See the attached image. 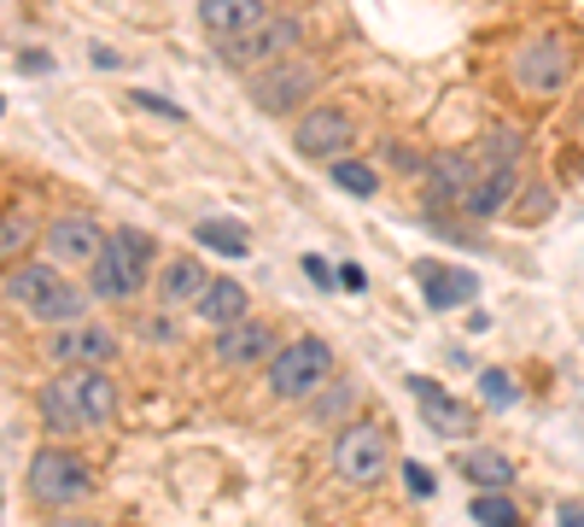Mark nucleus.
Listing matches in <instances>:
<instances>
[{
	"instance_id": "nucleus-1",
	"label": "nucleus",
	"mask_w": 584,
	"mask_h": 527,
	"mask_svg": "<svg viewBox=\"0 0 584 527\" xmlns=\"http://www.w3.org/2000/svg\"><path fill=\"white\" fill-rule=\"evenodd\" d=\"M7 306L35 317V322H48V329H71V322H82L88 299H82L53 264H12L7 270Z\"/></svg>"
},
{
	"instance_id": "nucleus-2",
	"label": "nucleus",
	"mask_w": 584,
	"mask_h": 527,
	"mask_svg": "<svg viewBox=\"0 0 584 527\" xmlns=\"http://www.w3.org/2000/svg\"><path fill=\"white\" fill-rule=\"evenodd\" d=\"M153 264H158L153 240H146L140 229H117V235L106 240V252H100V264L88 270V288H94V299H112V306H123V299H135V293L146 288Z\"/></svg>"
},
{
	"instance_id": "nucleus-3",
	"label": "nucleus",
	"mask_w": 584,
	"mask_h": 527,
	"mask_svg": "<svg viewBox=\"0 0 584 527\" xmlns=\"http://www.w3.org/2000/svg\"><path fill=\"white\" fill-rule=\"evenodd\" d=\"M333 381V347L322 334H304L269 358V393L286 404H310Z\"/></svg>"
},
{
	"instance_id": "nucleus-4",
	"label": "nucleus",
	"mask_w": 584,
	"mask_h": 527,
	"mask_svg": "<svg viewBox=\"0 0 584 527\" xmlns=\"http://www.w3.org/2000/svg\"><path fill=\"white\" fill-rule=\"evenodd\" d=\"M30 498L48 510H71V504L94 498V469L82 463L65 440H53L48 452L30 457Z\"/></svg>"
},
{
	"instance_id": "nucleus-5",
	"label": "nucleus",
	"mask_w": 584,
	"mask_h": 527,
	"mask_svg": "<svg viewBox=\"0 0 584 527\" xmlns=\"http://www.w3.org/2000/svg\"><path fill=\"white\" fill-rule=\"evenodd\" d=\"M509 76H514V89L520 94H538V100H550L567 89V76H573V53L561 35H532V42H520L514 59H509Z\"/></svg>"
},
{
	"instance_id": "nucleus-6",
	"label": "nucleus",
	"mask_w": 584,
	"mask_h": 527,
	"mask_svg": "<svg viewBox=\"0 0 584 527\" xmlns=\"http://www.w3.org/2000/svg\"><path fill=\"white\" fill-rule=\"evenodd\" d=\"M333 469L351 486H374L392 469V440L380 422H345L340 440H333Z\"/></svg>"
},
{
	"instance_id": "nucleus-7",
	"label": "nucleus",
	"mask_w": 584,
	"mask_h": 527,
	"mask_svg": "<svg viewBox=\"0 0 584 527\" xmlns=\"http://www.w3.org/2000/svg\"><path fill=\"white\" fill-rule=\"evenodd\" d=\"M310 94H316V65H299V59H275L252 76V100L263 112H299Z\"/></svg>"
},
{
	"instance_id": "nucleus-8",
	"label": "nucleus",
	"mask_w": 584,
	"mask_h": 527,
	"mask_svg": "<svg viewBox=\"0 0 584 527\" xmlns=\"http://www.w3.org/2000/svg\"><path fill=\"white\" fill-rule=\"evenodd\" d=\"M48 358L65 363V370H106L117 358V340H112V329H100V322H71V329H59L48 340Z\"/></svg>"
},
{
	"instance_id": "nucleus-9",
	"label": "nucleus",
	"mask_w": 584,
	"mask_h": 527,
	"mask_svg": "<svg viewBox=\"0 0 584 527\" xmlns=\"http://www.w3.org/2000/svg\"><path fill=\"white\" fill-rule=\"evenodd\" d=\"M409 393L421 399V422H427L432 434H445V440H473L479 416H473L456 393H445V388H438V381H427V375H409Z\"/></svg>"
},
{
	"instance_id": "nucleus-10",
	"label": "nucleus",
	"mask_w": 584,
	"mask_h": 527,
	"mask_svg": "<svg viewBox=\"0 0 584 527\" xmlns=\"http://www.w3.org/2000/svg\"><path fill=\"white\" fill-rule=\"evenodd\" d=\"M106 240L112 235H100V223L94 217H59L53 229H48V258L53 264H82V270H94L100 252H106Z\"/></svg>"
},
{
	"instance_id": "nucleus-11",
	"label": "nucleus",
	"mask_w": 584,
	"mask_h": 527,
	"mask_svg": "<svg viewBox=\"0 0 584 527\" xmlns=\"http://www.w3.org/2000/svg\"><path fill=\"white\" fill-rule=\"evenodd\" d=\"M351 135H357V124H351L340 106H316V112H304L299 130H292V147L304 158H340L351 147Z\"/></svg>"
},
{
	"instance_id": "nucleus-12",
	"label": "nucleus",
	"mask_w": 584,
	"mask_h": 527,
	"mask_svg": "<svg viewBox=\"0 0 584 527\" xmlns=\"http://www.w3.org/2000/svg\"><path fill=\"white\" fill-rule=\"evenodd\" d=\"M514 188H520V165H509V158H479V176L462 199V211L468 217H497L514 199Z\"/></svg>"
},
{
	"instance_id": "nucleus-13",
	"label": "nucleus",
	"mask_w": 584,
	"mask_h": 527,
	"mask_svg": "<svg viewBox=\"0 0 584 527\" xmlns=\"http://www.w3.org/2000/svg\"><path fill=\"white\" fill-rule=\"evenodd\" d=\"M35 404H41V422H48L53 440H71V434L88 428V416H82V393H76V375H53L48 388L35 393Z\"/></svg>"
},
{
	"instance_id": "nucleus-14",
	"label": "nucleus",
	"mask_w": 584,
	"mask_h": 527,
	"mask_svg": "<svg viewBox=\"0 0 584 527\" xmlns=\"http://www.w3.org/2000/svg\"><path fill=\"white\" fill-rule=\"evenodd\" d=\"M217 358L228 363V370H252V363L275 358V334H269V322L246 317V322H234V329L217 334Z\"/></svg>"
},
{
	"instance_id": "nucleus-15",
	"label": "nucleus",
	"mask_w": 584,
	"mask_h": 527,
	"mask_svg": "<svg viewBox=\"0 0 584 527\" xmlns=\"http://www.w3.org/2000/svg\"><path fill=\"white\" fill-rule=\"evenodd\" d=\"M269 18L263 0H199V24L217 35V42H240V35H252L258 24Z\"/></svg>"
},
{
	"instance_id": "nucleus-16",
	"label": "nucleus",
	"mask_w": 584,
	"mask_h": 527,
	"mask_svg": "<svg viewBox=\"0 0 584 527\" xmlns=\"http://www.w3.org/2000/svg\"><path fill=\"white\" fill-rule=\"evenodd\" d=\"M479 176V153H445L427 165V206H462Z\"/></svg>"
},
{
	"instance_id": "nucleus-17",
	"label": "nucleus",
	"mask_w": 584,
	"mask_h": 527,
	"mask_svg": "<svg viewBox=\"0 0 584 527\" xmlns=\"http://www.w3.org/2000/svg\"><path fill=\"white\" fill-rule=\"evenodd\" d=\"M211 264H199V258H164V270H158V299L164 306H199V293L211 288Z\"/></svg>"
},
{
	"instance_id": "nucleus-18",
	"label": "nucleus",
	"mask_w": 584,
	"mask_h": 527,
	"mask_svg": "<svg viewBox=\"0 0 584 527\" xmlns=\"http://www.w3.org/2000/svg\"><path fill=\"white\" fill-rule=\"evenodd\" d=\"M246 311H252V299H246V288L234 276H217L211 288L199 293V306H194V317L205 322V329H234V322H246Z\"/></svg>"
},
{
	"instance_id": "nucleus-19",
	"label": "nucleus",
	"mask_w": 584,
	"mask_h": 527,
	"mask_svg": "<svg viewBox=\"0 0 584 527\" xmlns=\"http://www.w3.org/2000/svg\"><path fill=\"white\" fill-rule=\"evenodd\" d=\"M299 18H263V24L252 30V35H240V42H228L222 53L228 59H240V65H252V59H275V53H286L292 42H299Z\"/></svg>"
},
{
	"instance_id": "nucleus-20",
	"label": "nucleus",
	"mask_w": 584,
	"mask_h": 527,
	"mask_svg": "<svg viewBox=\"0 0 584 527\" xmlns=\"http://www.w3.org/2000/svg\"><path fill=\"white\" fill-rule=\"evenodd\" d=\"M415 276H421V293L432 311H456L468 306V299L479 293V276L473 270H438V264H415Z\"/></svg>"
},
{
	"instance_id": "nucleus-21",
	"label": "nucleus",
	"mask_w": 584,
	"mask_h": 527,
	"mask_svg": "<svg viewBox=\"0 0 584 527\" xmlns=\"http://www.w3.org/2000/svg\"><path fill=\"white\" fill-rule=\"evenodd\" d=\"M76 393H82V416H88V428H106L117 416V381L106 370H76Z\"/></svg>"
},
{
	"instance_id": "nucleus-22",
	"label": "nucleus",
	"mask_w": 584,
	"mask_h": 527,
	"mask_svg": "<svg viewBox=\"0 0 584 527\" xmlns=\"http://www.w3.org/2000/svg\"><path fill=\"white\" fill-rule=\"evenodd\" d=\"M351 411H357V388H351V381H327V388L310 399V422H322V428H345Z\"/></svg>"
},
{
	"instance_id": "nucleus-23",
	"label": "nucleus",
	"mask_w": 584,
	"mask_h": 527,
	"mask_svg": "<svg viewBox=\"0 0 584 527\" xmlns=\"http://www.w3.org/2000/svg\"><path fill=\"white\" fill-rule=\"evenodd\" d=\"M462 475L479 486V493H503L514 480V463L503 452H462Z\"/></svg>"
},
{
	"instance_id": "nucleus-24",
	"label": "nucleus",
	"mask_w": 584,
	"mask_h": 527,
	"mask_svg": "<svg viewBox=\"0 0 584 527\" xmlns=\"http://www.w3.org/2000/svg\"><path fill=\"white\" fill-rule=\"evenodd\" d=\"M194 240H199V247H211V252H222V258H246V252H252V235H246L240 223H228V217H205L194 229Z\"/></svg>"
},
{
	"instance_id": "nucleus-25",
	"label": "nucleus",
	"mask_w": 584,
	"mask_h": 527,
	"mask_svg": "<svg viewBox=\"0 0 584 527\" xmlns=\"http://www.w3.org/2000/svg\"><path fill=\"white\" fill-rule=\"evenodd\" d=\"M479 399H486L491 411H514V404H520V388H514L509 370H479Z\"/></svg>"
},
{
	"instance_id": "nucleus-26",
	"label": "nucleus",
	"mask_w": 584,
	"mask_h": 527,
	"mask_svg": "<svg viewBox=\"0 0 584 527\" xmlns=\"http://www.w3.org/2000/svg\"><path fill=\"white\" fill-rule=\"evenodd\" d=\"M473 521L479 527H520V510H514L503 493H479L473 498Z\"/></svg>"
},
{
	"instance_id": "nucleus-27",
	"label": "nucleus",
	"mask_w": 584,
	"mask_h": 527,
	"mask_svg": "<svg viewBox=\"0 0 584 527\" xmlns=\"http://www.w3.org/2000/svg\"><path fill=\"white\" fill-rule=\"evenodd\" d=\"M333 182H340L345 194H357V199H368L374 188H380V176H374L368 165H357V158H333Z\"/></svg>"
},
{
	"instance_id": "nucleus-28",
	"label": "nucleus",
	"mask_w": 584,
	"mask_h": 527,
	"mask_svg": "<svg viewBox=\"0 0 584 527\" xmlns=\"http://www.w3.org/2000/svg\"><path fill=\"white\" fill-rule=\"evenodd\" d=\"M30 235H35V229H30V217H24V211H7V217H0V252H7L12 264L24 258Z\"/></svg>"
},
{
	"instance_id": "nucleus-29",
	"label": "nucleus",
	"mask_w": 584,
	"mask_h": 527,
	"mask_svg": "<svg viewBox=\"0 0 584 527\" xmlns=\"http://www.w3.org/2000/svg\"><path fill=\"white\" fill-rule=\"evenodd\" d=\"M404 486H409L415 498H432V475L421 469V463H404Z\"/></svg>"
},
{
	"instance_id": "nucleus-30",
	"label": "nucleus",
	"mask_w": 584,
	"mask_h": 527,
	"mask_svg": "<svg viewBox=\"0 0 584 527\" xmlns=\"http://www.w3.org/2000/svg\"><path fill=\"white\" fill-rule=\"evenodd\" d=\"M386 158H392L398 170H421V165H427V158L415 153V147H404V141H392V147H386Z\"/></svg>"
},
{
	"instance_id": "nucleus-31",
	"label": "nucleus",
	"mask_w": 584,
	"mask_h": 527,
	"mask_svg": "<svg viewBox=\"0 0 584 527\" xmlns=\"http://www.w3.org/2000/svg\"><path fill=\"white\" fill-rule=\"evenodd\" d=\"M304 276L316 281V288H333V281H340V276L327 270V258H316V252H304Z\"/></svg>"
},
{
	"instance_id": "nucleus-32",
	"label": "nucleus",
	"mask_w": 584,
	"mask_h": 527,
	"mask_svg": "<svg viewBox=\"0 0 584 527\" xmlns=\"http://www.w3.org/2000/svg\"><path fill=\"white\" fill-rule=\"evenodd\" d=\"M135 100H140L146 112H164V117H170V124H181V106H170V100H164V94H135Z\"/></svg>"
},
{
	"instance_id": "nucleus-33",
	"label": "nucleus",
	"mask_w": 584,
	"mask_h": 527,
	"mask_svg": "<svg viewBox=\"0 0 584 527\" xmlns=\"http://www.w3.org/2000/svg\"><path fill=\"white\" fill-rule=\"evenodd\" d=\"M340 288H351V293H363V288H368V276L357 270V264H340Z\"/></svg>"
},
{
	"instance_id": "nucleus-34",
	"label": "nucleus",
	"mask_w": 584,
	"mask_h": 527,
	"mask_svg": "<svg viewBox=\"0 0 584 527\" xmlns=\"http://www.w3.org/2000/svg\"><path fill=\"white\" fill-rule=\"evenodd\" d=\"M48 65H53L48 53H24V59H18V71H48Z\"/></svg>"
},
{
	"instance_id": "nucleus-35",
	"label": "nucleus",
	"mask_w": 584,
	"mask_h": 527,
	"mask_svg": "<svg viewBox=\"0 0 584 527\" xmlns=\"http://www.w3.org/2000/svg\"><path fill=\"white\" fill-rule=\"evenodd\" d=\"M561 527H584V510H578V504H561Z\"/></svg>"
},
{
	"instance_id": "nucleus-36",
	"label": "nucleus",
	"mask_w": 584,
	"mask_h": 527,
	"mask_svg": "<svg viewBox=\"0 0 584 527\" xmlns=\"http://www.w3.org/2000/svg\"><path fill=\"white\" fill-rule=\"evenodd\" d=\"M59 527H88V521H59Z\"/></svg>"
}]
</instances>
